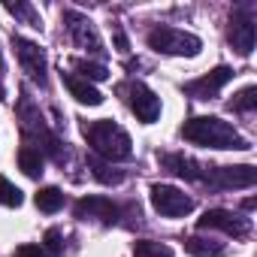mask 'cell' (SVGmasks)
Listing matches in <instances>:
<instances>
[{"instance_id": "cell-20", "label": "cell", "mask_w": 257, "mask_h": 257, "mask_svg": "<svg viewBox=\"0 0 257 257\" xmlns=\"http://www.w3.org/2000/svg\"><path fill=\"white\" fill-rule=\"evenodd\" d=\"M25 203V194L7 179V176H0V206H10V209H19Z\"/></svg>"}, {"instance_id": "cell-5", "label": "cell", "mask_w": 257, "mask_h": 257, "mask_svg": "<svg viewBox=\"0 0 257 257\" xmlns=\"http://www.w3.org/2000/svg\"><path fill=\"white\" fill-rule=\"evenodd\" d=\"M197 227L200 230H224L227 236H245L251 230V221L230 209H209V212H203V218H197Z\"/></svg>"}, {"instance_id": "cell-12", "label": "cell", "mask_w": 257, "mask_h": 257, "mask_svg": "<svg viewBox=\"0 0 257 257\" xmlns=\"http://www.w3.org/2000/svg\"><path fill=\"white\" fill-rule=\"evenodd\" d=\"M230 79H233V70H230V67H215V70H209L203 79L191 82V85H188V91H191L197 100H212V97H215L227 82H230Z\"/></svg>"}, {"instance_id": "cell-11", "label": "cell", "mask_w": 257, "mask_h": 257, "mask_svg": "<svg viewBox=\"0 0 257 257\" xmlns=\"http://www.w3.org/2000/svg\"><path fill=\"white\" fill-rule=\"evenodd\" d=\"M76 218L79 221H88V218H97L103 224H115L118 221V206L109 200V197H82L76 203Z\"/></svg>"}, {"instance_id": "cell-26", "label": "cell", "mask_w": 257, "mask_h": 257, "mask_svg": "<svg viewBox=\"0 0 257 257\" xmlns=\"http://www.w3.org/2000/svg\"><path fill=\"white\" fill-rule=\"evenodd\" d=\"M115 46H118V52H127V49H131V43H127V37H124L121 28H115Z\"/></svg>"}, {"instance_id": "cell-14", "label": "cell", "mask_w": 257, "mask_h": 257, "mask_svg": "<svg viewBox=\"0 0 257 257\" xmlns=\"http://www.w3.org/2000/svg\"><path fill=\"white\" fill-rule=\"evenodd\" d=\"M64 82H67V91H70L82 106H100V103H103V94H100L91 82H85V79H79V76H64Z\"/></svg>"}, {"instance_id": "cell-15", "label": "cell", "mask_w": 257, "mask_h": 257, "mask_svg": "<svg viewBox=\"0 0 257 257\" xmlns=\"http://www.w3.org/2000/svg\"><path fill=\"white\" fill-rule=\"evenodd\" d=\"M43 167H46V161H43L40 149L25 146V149L19 152V170H22L28 179H40V176H43Z\"/></svg>"}, {"instance_id": "cell-13", "label": "cell", "mask_w": 257, "mask_h": 257, "mask_svg": "<svg viewBox=\"0 0 257 257\" xmlns=\"http://www.w3.org/2000/svg\"><path fill=\"white\" fill-rule=\"evenodd\" d=\"M164 167H167L170 173L188 179V182H203V167H200L197 161L185 158V155H164Z\"/></svg>"}, {"instance_id": "cell-21", "label": "cell", "mask_w": 257, "mask_h": 257, "mask_svg": "<svg viewBox=\"0 0 257 257\" xmlns=\"http://www.w3.org/2000/svg\"><path fill=\"white\" fill-rule=\"evenodd\" d=\"M254 106H257V88H254V85L242 88V91L230 100V109H236V112H251Z\"/></svg>"}, {"instance_id": "cell-19", "label": "cell", "mask_w": 257, "mask_h": 257, "mask_svg": "<svg viewBox=\"0 0 257 257\" xmlns=\"http://www.w3.org/2000/svg\"><path fill=\"white\" fill-rule=\"evenodd\" d=\"M134 257H173V248L152 242V239H140V242H134Z\"/></svg>"}, {"instance_id": "cell-7", "label": "cell", "mask_w": 257, "mask_h": 257, "mask_svg": "<svg viewBox=\"0 0 257 257\" xmlns=\"http://www.w3.org/2000/svg\"><path fill=\"white\" fill-rule=\"evenodd\" d=\"M64 22H67V31H70V37H73V43L79 49H88V52H100L103 49V40H100V34H97L94 22L88 16H82L76 10H67Z\"/></svg>"}, {"instance_id": "cell-6", "label": "cell", "mask_w": 257, "mask_h": 257, "mask_svg": "<svg viewBox=\"0 0 257 257\" xmlns=\"http://www.w3.org/2000/svg\"><path fill=\"white\" fill-rule=\"evenodd\" d=\"M13 46H16V55H19L22 70H25L34 82L46 85V70H49V64H46L43 46H37V43H31V40H25V37H13Z\"/></svg>"}, {"instance_id": "cell-4", "label": "cell", "mask_w": 257, "mask_h": 257, "mask_svg": "<svg viewBox=\"0 0 257 257\" xmlns=\"http://www.w3.org/2000/svg\"><path fill=\"white\" fill-rule=\"evenodd\" d=\"M149 197H152V206L167 218H185L194 209V200L173 185H152Z\"/></svg>"}, {"instance_id": "cell-18", "label": "cell", "mask_w": 257, "mask_h": 257, "mask_svg": "<svg viewBox=\"0 0 257 257\" xmlns=\"http://www.w3.org/2000/svg\"><path fill=\"white\" fill-rule=\"evenodd\" d=\"M73 70L76 73H82L79 79H85V82H106L109 79V70L103 67V64H91V61H73Z\"/></svg>"}, {"instance_id": "cell-24", "label": "cell", "mask_w": 257, "mask_h": 257, "mask_svg": "<svg viewBox=\"0 0 257 257\" xmlns=\"http://www.w3.org/2000/svg\"><path fill=\"white\" fill-rule=\"evenodd\" d=\"M43 242H46V248H43V251H46L49 257H52V254H55V257H58V254H64V239H61V233H58L55 227H52V230H46Z\"/></svg>"}, {"instance_id": "cell-8", "label": "cell", "mask_w": 257, "mask_h": 257, "mask_svg": "<svg viewBox=\"0 0 257 257\" xmlns=\"http://www.w3.org/2000/svg\"><path fill=\"white\" fill-rule=\"evenodd\" d=\"M203 182H212L215 188H251L257 182V170L251 164L242 167H215L203 173Z\"/></svg>"}, {"instance_id": "cell-25", "label": "cell", "mask_w": 257, "mask_h": 257, "mask_svg": "<svg viewBox=\"0 0 257 257\" xmlns=\"http://www.w3.org/2000/svg\"><path fill=\"white\" fill-rule=\"evenodd\" d=\"M16 257H49L40 245H22L19 251H16Z\"/></svg>"}, {"instance_id": "cell-16", "label": "cell", "mask_w": 257, "mask_h": 257, "mask_svg": "<svg viewBox=\"0 0 257 257\" xmlns=\"http://www.w3.org/2000/svg\"><path fill=\"white\" fill-rule=\"evenodd\" d=\"M34 203H37L40 212L52 215V212H58V209L64 206V191H61V188H40L37 197H34Z\"/></svg>"}, {"instance_id": "cell-23", "label": "cell", "mask_w": 257, "mask_h": 257, "mask_svg": "<svg viewBox=\"0 0 257 257\" xmlns=\"http://www.w3.org/2000/svg\"><path fill=\"white\" fill-rule=\"evenodd\" d=\"M4 7H7V10H10L13 16H19V19H25V22H28L31 28H40V19H37V13H34V10H31L28 4H19V0H16V4H13V0H7V4H4Z\"/></svg>"}, {"instance_id": "cell-1", "label": "cell", "mask_w": 257, "mask_h": 257, "mask_svg": "<svg viewBox=\"0 0 257 257\" xmlns=\"http://www.w3.org/2000/svg\"><path fill=\"white\" fill-rule=\"evenodd\" d=\"M182 137L194 146H203V149H236V152H245L251 149L245 137H239L233 131V124L215 118V115H197V118H188L182 124Z\"/></svg>"}, {"instance_id": "cell-28", "label": "cell", "mask_w": 257, "mask_h": 257, "mask_svg": "<svg viewBox=\"0 0 257 257\" xmlns=\"http://www.w3.org/2000/svg\"><path fill=\"white\" fill-rule=\"evenodd\" d=\"M0 76H4V52H0Z\"/></svg>"}, {"instance_id": "cell-10", "label": "cell", "mask_w": 257, "mask_h": 257, "mask_svg": "<svg viewBox=\"0 0 257 257\" xmlns=\"http://www.w3.org/2000/svg\"><path fill=\"white\" fill-rule=\"evenodd\" d=\"M131 109H134L137 121L155 124V121L161 118V97H158L149 85L134 82V85H131Z\"/></svg>"}, {"instance_id": "cell-2", "label": "cell", "mask_w": 257, "mask_h": 257, "mask_svg": "<svg viewBox=\"0 0 257 257\" xmlns=\"http://www.w3.org/2000/svg\"><path fill=\"white\" fill-rule=\"evenodd\" d=\"M85 140L109 164L127 161V158L134 155V143H131V137H127V131H124V127H118L112 118H100V121L85 124Z\"/></svg>"}, {"instance_id": "cell-9", "label": "cell", "mask_w": 257, "mask_h": 257, "mask_svg": "<svg viewBox=\"0 0 257 257\" xmlns=\"http://www.w3.org/2000/svg\"><path fill=\"white\" fill-rule=\"evenodd\" d=\"M227 40H230V46L242 55V58H248L251 52H254V40H257V28H254V19L245 13V10H239L233 19H230V31H227Z\"/></svg>"}, {"instance_id": "cell-17", "label": "cell", "mask_w": 257, "mask_h": 257, "mask_svg": "<svg viewBox=\"0 0 257 257\" xmlns=\"http://www.w3.org/2000/svg\"><path fill=\"white\" fill-rule=\"evenodd\" d=\"M185 251L194 254V257H221L224 254V245L209 242V239H200V236H191V239H185Z\"/></svg>"}, {"instance_id": "cell-27", "label": "cell", "mask_w": 257, "mask_h": 257, "mask_svg": "<svg viewBox=\"0 0 257 257\" xmlns=\"http://www.w3.org/2000/svg\"><path fill=\"white\" fill-rule=\"evenodd\" d=\"M242 206H245V209H248V212H251V209H254V206H257V200H254V197H248V200H245V203H242Z\"/></svg>"}, {"instance_id": "cell-22", "label": "cell", "mask_w": 257, "mask_h": 257, "mask_svg": "<svg viewBox=\"0 0 257 257\" xmlns=\"http://www.w3.org/2000/svg\"><path fill=\"white\" fill-rule=\"evenodd\" d=\"M88 167L94 170V179H100L103 185H121L124 182V173H109V167L100 164V161H94V158H88Z\"/></svg>"}, {"instance_id": "cell-3", "label": "cell", "mask_w": 257, "mask_h": 257, "mask_svg": "<svg viewBox=\"0 0 257 257\" xmlns=\"http://www.w3.org/2000/svg\"><path fill=\"white\" fill-rule=\"evenodd\" d=\"M149 49H155L158 55H185V58H194V55H200L203 40L194 37V34H185L179 28L158 25L149 34Z\"/></svg>"}]
</instances>
